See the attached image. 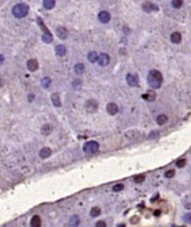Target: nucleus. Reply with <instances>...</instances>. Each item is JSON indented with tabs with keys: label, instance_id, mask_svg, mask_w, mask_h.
Here are the masks:
<instances>
[{
	"label": "nucleus",
	"instance_id": "nucleus-1",
	"mask_svg": "<svg viewBox=\"0 0 191 227\" xmlns=\"http://www.w3.org/2000/svg\"><path fill=\"white\" fill-rule=\"evenodd\" d=\"M148 82L151 88L158 89V88H161V85H162L163 76L158 70H151L148 75Z\"/></svg>",
	"mask_w": 191,
	"mask_h": 227
},
{
	"label": "nucleus",
	"instance_id": "nucleus-2",
	"mask_svg": "<svg viewBox=\"0 0 191 227\" xmlns=\"http://www.w3.org/2000/svg\"><path fill=\"white\" fill-rule=\"evenodd\" d=\"M12 13L17 18H24L28 13V6L26 4H18L13 7Z\"/></svg>",
	"mask_w": 191,
	"mask_h": 227
},
{
	"label": "nucleus",
	"instance_id": "nucleus-3",
	"mask_svg": "<svg viewBox=\"0 0 191 227\" xmlns=\"http://www.w3.org/2000/svg\"><path fill=\"white\" fill-rule=\"evenodd\" d=\"M38 24H39V26H40V27L44 30V34H43V37H41L43 42L46 43V44H50V43L52 42V34H51V32L49 31V28L45 26V24L43 23L41 18H38Z\"/></svg>",
	"mask_w": 191,
	"mask_h": 227
},
{
	"label": "nucleus",
	"instance_id": "nucleus-4",
	"mask_svg": "<svg viewBox=\"0 0 191 227\" xmlns=\"http://www.w3.org/2000/svg\"><path fill=\"white\" fill-rule=\"evenodd\" d=\"M99 149V143L96 142V141H90V142H86L83 147V150L87 154H94L97 153Z\"/></svg>",
	"mask_w": 191,
	"mask_h": 227
},
{
	"label": "nucleus",
	"instance_id": "nucleus-5",
	"mask_svg": "<svg viewBox=\"0 0 191 227\" xmlns=\"http://www.w3.org/2000/svg\"><path fill=\"white\" fill-rule=\"evenodd\" d=\"M85 109H86V111H89V113H96V111H97V109H98V102L94 101V99L86 101Z\"/></svg>",
	"mask_w": 191,
	"mask_h": 227
},
{
	"label": "nucleus",
	"instance_id": "nucleus-6",
	"mask_svg": "<svg viewBox=\"0 0 191 227\" xmlns=\"http://www.w3.org/2000/svg\"><path fill=\"white\" fill-rule=\"evenodd\" d=\"M97 63L100 66H106L110 63V56L107 53H100L98 54V59H97Z\"/></svg>",
	"mask_w": 191,
	"mask_h": 227
},
{
	"label": "nucleus",
	"instance_id": "nucleus-7",
	"mask_svg": "<svg viewBox=\"0 0 191 227\" xmlns=\"http://www.w3.org/2000/svg\"><path fill=\"white\" fill-rule=\"evenodd\" d=\"M126 82H127V84H129L130 87H138L139 79H138V77H137L136 75L129 73V75L126 76Z\"/></svg>",
	"mask_w": 191,
	"mask_h": 227
},
{
	"label": "nucleus",
	"instance_id": "nucleus-8",
	"mask_svg": "<svg viewBox=\"0 0 191 227\" xmlns=\"http://www.w3.org/2000/svg\"><path fill=\"white\" fill-rule=\"evenodd\" d=\"M98 19H99L100 23H103V24H106V23H109V21L111 20V15H110V13L106 12V11H101V12H99V14H98Z\"/></svg>",
	"mask_w": 191,
	"mask_h": 227
},
{
	"label": "nucleus",
	"instance_id": "nucleus-9",
	"mask_svg": "<svg viewBox=\"0 0 191 227\" xmlns=\"http://www.w3.org/2000/svg\"><path fill=\"white\" fill-rule=\"evenodd\" d=\"M142 7H143V10H144L145 12H152V11H157L158 10V6L153 5L152 3H150V1L144 3Z\"/></svg>",
	"mask_w": 191,
	"mask_h": 227
},
{
	"label": "nucleus",
	"instance_id": "nucleus-10",
	"mask_svg": "<svg viewBox=\"0 0 191 227\" xmlns=\"http://www.w3.org/2000/svg\"><path fill=\"white\" fill-rule=\"evenodd\" d=\"M38 68H39V64H38V60L37 59H30L27 62V69L30 70L31 72L37 71Z\"/></svg>",
	"mask_w": 191,
	"mask_h": 227
},
{
	"label": "nucleus",
	"instance_id": "nucleus-11",
	"mask_svg": "<svg viewBox=\"0 0 191 227\" xmlns=\"http://www.w3.org/2000/svg\"><path fill=\"white\" fill-rule=\"evenodd\" d=\"M106 111H107L111 116L116 115V114L118 113V105H117L116 103H109L107 107H106Z\"/></svg>",
	"mask_w": 191,
	"mask_h": 227
},
{
	"label": "nucleus",
	"instance_id": "nucleus-12",
	"mask_svg": "<svg viewBox=\"0 0 191 227\" xmlns=\"http://www.w3.org/2000/svg\"><path fill=\"white\" fill-rule=\"evenodd\" d=\"M51 101H52V104H54L55 107H61V101H60V96H59L58 92L52 93Z\"/></svg>",
	"mask_w": 191,
	"mask_h": 227
},
{
	"label": "nucleus",
	"instance_id": "nucleus-13",
	"mask_svg": "<svg viewBox=\"0 0 191 227\" xmlns=\"http://www.w3.org/2000/svg\"><path fill=\"white\" fill-rule=\"evenodd\" d=\"M143 98L146 99V101L152 102V101L156 99V92H155L153 90H149V91H146V93H144V95H143Z\"/></svg>",
	"mask_w": 191,
	"mask_h": 227
},
{
	"label": "nucleus",
	"instance_id": "nucleus-14",
	"mask_svg": "<svg viewBox=\"0 0 191 227\" xmlns=\"http://www.w3.org/2000/svg\"><path fill=\"white\" fill-rule=\"evenodd\" d=\"M51 154H52V150L50 149V148L45 147V148H43V149L40 150L39 156H40L41 159H47V158H50V156H51Z\"/></svg>",
	"mask_w": 191,
	"mask_h": 227
},
{
	"label": "nucleus",
	"instance_id": "nucleus-15",
	"mask_svg": "<svg viewBox=\"0 0 191 227\" xmlns=\"http://www.w3.org/2000/svg\"><path fill=\"white\" fill-rule=\"evenodd\" d=\"M30 225H31L32 227H39V226L41 225V219H40V216H39V215H34L33 218L31 219Z\"/></svg>",
	"mask_w": 191,
	"mask_h": 227
},
{
	"label": "nucleus",
	"instance_id": "nucleus-16",
	"mask_svg": "<svg viewBox=\"0 0 191 227\" xmlns=\"http://www.w3.org/2000/svg\"><path fill=\"white\" fill-rule=\"evenodd\" d=\"M57 36L60 39H66L67 38V31L65 27H58L57 28Z\"/></svg>",
	"mask_w": 191,
	"mask_h": 227
},
{
	"label": "nucleus",
	"instance_id": "nucleus-17",
	"mask_svg": "<svg viewBox=\"0 0 191 227\" xmlns=\"http://www.w3.org/2000/svg\"><path fill=\"white\" fill-rule=\"evenodd\" d=\"M171 42L173 44H179L182 42V34L179 32H173L171 34Z\"/></svg>",
	"mask_w": 191,
	"mask_h": 227
},
{
	"label": "nucleus",
	"instance_id": "nucleus-18",
	"mask_svg": "<svg viewBox=\"0 0 191 227\" xmlns=\"http://www.w3.org/2000/svg\"><path fill=\"white\" fill-rule=\"evenodd\" d=\"M74 71H76V73H77V75H83V73L85 72V65H84L83 63H78V64H76V66H74Z\"/></svg>",
	"mask_w": 191,
	"mask_h": 227
},
{
	"label": "nucleus",
	"instance_id": "nucleus-19",
	"mask_svg": "<svg viewBox=\"0 0 191 227\" xmlns=\"http://www.w3.org/2000/svg\"><path fill=\"white\" fill-rule=\"evenodd\" d=\"M55 53H57V56L63 57L64 54L66 53V48L64 45H58L57 48H55Z\"/></svg>",
	"mask_w": 191,
	"mask_h": 227
},
{
	"label": "nucleus",
	"instance_id": "nucleus-20",
	"mask_svg": "<svg viewBox=\"0 0 191 227\" xmlns=\"http://www.w3.org/2000/svg\"><path fill=\"white\" fill-rule=\"evenodd\" d=\"M87 59L91 63H97V59H98V53L94 52V51H91L89 54H87Z\"/></svg>",
	"mask_w": 191,
	"mask_h": 227
},
{
	"label": "nucleus",
	"instance_id": "nucleus-21",
	"mask_svg": "<svg viewBox=\"0 0 191 227\" xmlns=\"http://www.w3.org/2000/svg\"><path fill=\"white\" fill-rule=\"evenodd\" d=\"M43 5H44V7L46 10H52L54 7V5H55V0H44Z\"/></svg>",
	"mask_w": 191,
	"mask_h": 227
},
{
	"label": "nucleus",
	"instance_id": "nucleus-22",
	"mask_svg": "<svg viewBox=\"0 0 191 227\" xmlns=\"http://www.w3.org/2000/svg\"><path fill=\"white\" fill-rule=\"evenodd\" d=\"M166 122H168V116L162 114V115H158L157 116V123L159 124V126H163V124H165Z\"/></svg>",
	"mask_w": 191,
	"mask_h": 227
},
{
	"label": "nucleus",
	"instance_id": "nucleus-23",
	"mask_svg": "<svg viewBox=\"0 0 191 227\" xmlns=\"http://www.w3.org/2000/svg\"><path fill=\"white\" fill-rule=\"evenodd\" d=\"M41 85H43V88L49 89L50 85H51V78L50 77H44L41 79Z\"/></svg>",
	"mask_w": 191,
	"mask_h": 227
},
{
	"label": "nucleus",
	"instance_id": "nucleus-24",
	"mask_svg": "<svg viewBox=\"0 0 191 227\" xmlns=\"http://www.w3.org/2000/svg\"><path fill=\"white\" fill-rule=\"evenodd\" d=\"M100 212H101V210H100L99 207H93V208L91 209V213H90V214H91L92 218H96V216H99Z\"/></svg>",
	"mask_w": 191,
	"mask_h": 227
},
{
	"label": "nucleus",
	"instance_id": "nucleus-25",
	"mask_svg": "<svg viewBox=\"0 0 191 227\" xmlns=\"http://www.w3.org/2000/svg\"><path fill=\"white\" fill-rule=\"evenodd\" d=\"M51 131H52V127L49 126V124H45V126L41 128V132H43L44 135H49Z\"/></svg>",
	"mask_w": 191,
	"mask_h": 227
},
{
	"label": "nucleus",
	"instance_id": "nucleus-26",
	"mask_svg": "<svg viewBox=\"0 0 191 227\" xmlns=\"http://www.w3.org/2000/svg\"><path fill=\"white\" fill-rule=\"evenodd\" d=\"M171 4L175 9H179V7H182V5H183V0H172Z\"/></svg>",
	"mask_w": 191,
	"mask_h": 227
},
{
	"label": "nucleus",
	"instance_id": "nucleus-27",
	"mask_svg": "<svg viewBox=\"0 0 191 227\" xmlns=\"http://www.w3.org/2000/svg\"><path fill=\"white\" fill-rule=\"evenodd\" d=\"M185 163H186V160H185V159H180V160H178V161L176 162V166H177L178 168H182V167L185 166Z\"/></svg>",
	"mask_w": 191,
	"mask_h": 227
},
{
	"label": "nucleus",
	"instance_id": "nucleus-28",
	"mask_svg": "<svg viewBox=\"0 0 191 227\" xmlns=\"http://www.w3.org/2000/svg\"><path fill=\"white\" fill-rule=\"evenodd\" d=\"M173 176H175V170H173V169H170V170H168V171H165V177L171 179V177H173Z\"/></svg>",
	"mask_w": 191,
	"mask_h": 227
},
{
	"label": "nucleus",
	"instance_id": "nucleus-29",
	"mask_svg": "<svg viewBox=\"0 0 191 227\" xmlns=\"http://www.w3.org/2000/svg\"><path fill=\"white\" fill-rule=\"evenodd\" d=\"M144 179H145V176H144V175H138V176L134 177V181L138 182V183H140V182L144 181Z\"/></svg>",
	"mask_w": 191,
	"mask_h": 227
},
{
	"label": "nucleus",
	"instance_id": "nucleus-30",
	"mask_svg": "<svg viewBox=\"0 0 191 227\" xmlns=\"http://www.w3.org/2000/svg\"><path fill=\"white\" fill-rule=\"evenodd\" d=\"M122 189H124V185H122V183L116 185V186L113 187V191H115V192H119V191H122Z\"/></svg>",
	"mask_w": 191,
	"mask_h": 227
},
{
	"label": "nucleus",
	"instance_id": "nucleus-31",
	"mask_svg": "<svg viewBox=\"0 0 191 227\" xmlns=\"http://www.w3.org/2000/svg\"><path fill=\"white\" fill-rule=\"evenodd\" d=\"M78 224V216L74 215L72 216V219H71V225H77Z\"/></svg>",
	"mask_w": 191,
	"mask_h": 227
},
{
	"label": "nucleus",
	"instance_id": "nucleus-32",
	"mask_svg": "<svg viewBox=\"0 0 191 227\" xmlns=\"http://www.w3.org/2000/svg\"><path fill=\"white\" fill-rule=\"evenodd\" d=\"M96 226H97V227H106V222H104V221H98L97 224H96Z\"/></svg>",
	"mask_w": 191,
	"mask_h": 227
},
{
	"label": "nucleus",
	"instance_id": "nucleus-33",
	"mask_svg": "<svg viewBox=\"0 0 191 227\" xmlns=\"http://www.w3.org/2000/svg\"><path fill=\"white\" fill-rule=\"evenodd\" d=\"M139 221V216H133V219H131V222L132 224H136Z\"/></svg>",
	"mask_w": 191,
	"mask_h": 227
},
{
	"label": "nucleus",
	"instance_id": "nucleus-34",
	"mask_svg": "<svg viewBox=\"0 0 191 227\" xmlns=\"http://www.w3.org/2000/svg\"><path fill=\"white\" fill-rule=\"evenodd\" d=\"M4 59H5V57L3 56V54H0V64H1L3 62H4Z\"/></svg>",
	"mask_w": 191,
	"mask_h": 227
},
{
	"label": "nucleus",
	"instance_id": "nucleus-35",
	"mask_svg": "<svg viewBox=\"0 0 191 227\" xmlns=\"http://www.w3.org/2000/svg\"><path fill=\"white\" fill-rule=\"evenodd\" d=\"M185 220H186L188 222H190V214H186V215H185Z\"/></svg>",
	"mask_w": 191,
	"mask_h": 227
}]
</instances>
